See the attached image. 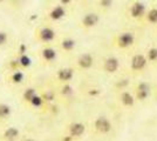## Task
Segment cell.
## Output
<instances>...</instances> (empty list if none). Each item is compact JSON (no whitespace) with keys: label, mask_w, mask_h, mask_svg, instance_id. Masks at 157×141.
<instances>
[{"label":"cell","mask_w":157,"mask_h":141,"mask_svg":"<svg viewBox=\"0 0 157 141\" xmlns=\"http://www.w3.org/2000/svg\"><path fill=\"white\" fill-rule=\"evenodd\" d=\"M143 26L148 27H155L157 25V6L148 7V11L145 13L142 24Z\"/></svg>","instance_id":"cb8c5ba5"},{"label":"cell","mask_w":157,"mask_h":141,"mask_svg":"<svg viewBox=\"0 0 157 141\" xmlns=\"http://www.w3.org/2000/svg\"><path fill=\"white\" fill-rule=\"evenodd\" d=\"M96 64V58L92 52H82L75 55L73 60V66L76 72H88Z\"/></svg>","instance_id":"8fae6325"},{"label":"cell","mask_w":157,"mask_h":141,"mask_svg":"<svg viewBox=\"0 0 157 141\" xmlns=\"http://www.w3.org/2000/svg\"><path fill=\"white\" fill-rule=\"evenodd\" d=\"M38 93H39V89L35 87V86H26V87L21 91V93H20V96H19L20 102L22 105L27 106L28 102L32 100Z\"/></svg>","instance_id":"7402d4cb"},{"label":"cell","mask_w":157,"mask_h":141,"mask_svg":"<svg viewBox=\"0 0 157 141\" xmlns=\"http://www.w3.org/2000/svg\"><path fill=\"white\" fill-rule=\"evenodd\" d=\"M115 100H116L118 107L123 111H127V112L132 111L136 107V105H138L131 88L123 89V91H120L117 93H115Z\"/></svg>","instance_id":"7c38bea8"},{"label":"cell","mask_w":157,"mask_h":141,"mask_svg":"<svg viewBox=\"0 0 157 141\" xmlns=\"http://www.w3.org/2000/svg\"><path fill=\"white\" fill-rule=\"evenodd\" d=\"M75 73L76 69L74 66H62V67L58 68V71H55L54 74V79L58 82V85H62V84H71L74 78H75Z\"/></svg>","instance_id":"2e32d148"},{"label":"cell","mask_w":157,"mask_h":141,"mask_svg":"<svg viewBox=\"0 0 157 141\" xmlns=\"http://www.w3.org/2000/svg\"><path fill=\"white\" fill-rule=\"evenodd\" d=\"M132 79L134 78L127 71L125 72H120L117 75H115V80L113 81V91H114V93H117L120 91L131 88V85L134 82Z\"/></svg>","instance_id":"e0dca14e"},{"label":"cell","mask_w":157,"mask_h":141,"mask_svg":"<svg viewBox=\"0 0 157 141\" xmlns=\"http://www.w3.org/2000/svg\"><path fill=\"white\" fill-rule=\"evenodd\" d=\"M60 141H78V140H75V139L72 138L71 135H68L67 133L63 132V134L60 136Z\"/></svg>","instance_id":"4dcf8cb0"},{"label":"cell","mask_w":157,"mask_h":141,"mask_svg":"<svg viewBox=\"0 0 157 141\" xmlns=\"http://www.w3.org/2000/svg\"><path fill=\"white\" fill-rule=\"evenodd\" d=\"M144 54L149 65L152 67H157V45H149L144 48Z\"/></svg>","instance_id":"d4e9b609"},{"label":"cell","mask_w":157,"mask_h":141,"mask_svg":"<svg viewBox=\"0 0 157 141\" xmlns=\"http://www.w3.org/2000/svg\"><path fill=\"white\" fill-rule=\"evenodd\" d=\"M28 71L25 69H13V71H10L6 73L5 76V81H6L7 85L12 86V87H20V86H24L28 80Z\"/></svg>","instance_id":"5bb4252c"},{"label":"cell","mask_w":157,"mask_h":141,"mask_svg":"<svg viewBox=\"0 0 157 141\" xmlns=\"http://www.w3.org/2000/svg\"><path fill=\"white\" fill-rule=\"evenodd\" d=\"M149 67H150V65L147 60L144 51H136L129 57L128 65H127V72L130 74L134 79H137L140 76H142L143 74H145Z\"/></svg>","instance_id":"3957f363"},{"label":"cell","mask_w":157,"mask_h":141,"mask_svg":"<svg viewBox=\"0 0 157 141\" xmlns=\"http://www.w3.org/2000/svg\"><path fill=\"white\" fill-rule=\"evenodd\" d=\"M61 55L55 45H41L36 52V58L41 66L51 67L56 64V61Z\"/></svg>","instance_id":"5b68a950"},{"label":"cell","mask_w":157,"mask_h":141,"mask_svg":"<svg viewBox=\"0 0 157 141\" xmlns=\"http://www.w3.org/2000/svg\"><path fill=\"white\" fill-rule=\"evenodd\" d=\"M89 131L96 139H109L114 135L115 125L109 116L107 115H96L90 122Z\"/></svg>","instance_id":"6da1fadb"},{"label":"cell","mask_w":157,"mask_h":141,"mask_svg":"<svg viewBox=\"0 0 157 141\" xmlns=\"http://www.w3.org/2000/svg\"><path fill=\"white\" fill-rule=\"evenodd\" d=\"M136 41H137V37L135 31L124 28V29L117 31L111 37L110 46L113 47V49L117 52H128L135 46Z\"/></svg>","instance_id":"7a4b0ae2"},{"label":"cell","mask_w":157,"mask_h":141,"mask_svg":"<svg viewBox=\"0 0 157 141\" xmlns=\"http://www.w3.org/2000/svg\"><path fill=\"white\" fill-rule=\"evenodd\" d=\"M101 72L108 76H115L121 72V60L115 54H107L100 60Z\"/></svg>","instance_id":"30bf717a"},{"label":"cell","mask_w":157,"mask_h":141,"mask_svg":"<svg viewBox=\"0 0 157 141\" xmlns=\"http://www.w3.org/2000/svg\"><path fill=\"white\" fill-rule=\"evenodd\" d=\"M19 141H36V139L33 138V136H25V138L21 136V139Z\"/></svg>","instance_id":"1f68e13d"},{"label":"cell","mask_w":157,"mask_h":141,"mask_svg":"<svg viewBox=\"0 0 157 141\" xmlns=\"http://www.w3.org/2000/svg\"><path fill=\"white\" fill-rule=\"evenodd\" d=\"M102 87L95 84V82H88L83 87L81 88V93L85 96L86 99H89V100H96L98 99L101 95H102Z\"/></svg>","instance_id":"ac0fdd59"},{"label":"cell","mask_w":157,"mask_h":141,"mask_svg":"<svg viewBox=\"0 0 157 141\" xmlns=\"http://www.w3.org/2000/svg\"><path fill=\"white\" fill-rule=\"evenodd\" d=\"M55 46L58 47L60 54H62V55H73L75 53L76 48H78V41L73 35L65 34V35L59 37V39L55 42Z\"/></svg>","instance_id":"4fadbf2b"},{"label":"cell","mask_w":157,"mask_h":141,"mask_svg":"<svg viewBox=\"0 0 157 141\" xmlns=\"http://www.w3.org/2000/svg\"><path fill=\"white\" fill-rule=\"evenodd\" d=\"M26 107L31 108L33 111H39V112H47V108H48V105H47V102L45 101L44 99V96H42V94L41 92L36 94L34 98H33L32 100L28 102V105H27Z\"/></svg>","instance_id":"44dd1931"},{"label":"cell","mask_w":157,"mask_h":141,"mask_svg":"<svg viewBox=\"0 0 157 141\" xmlns=\"http://www.w3.org/2000/svg\"><path fill=\"white\" fill-rule=\"evenodd\" d=\"M14 59L17 61V65H18V68L20 69H25V71H29V68L32 67L33 65V60L31 58V55L28 54V52H25V53H15L13 54Z\"/></svg>","instance_id":"ffe728a7"},{"label":"cell","mask_w":157,"mask_h":141,"mask_svg":"<svg viewBox=\"0 0 157 141\" xmlns=\"http://www.w3.org/2000/svg\"><path fill=\"white\" fill-rule=\"evenodd\" d=\"M148 11V5L142 0H130L125 6V17L130 21L136 24H142L145 13Z\"/></svg>","instance_id":"8992f818"},{"label":"cell","mask_w":157,"mask_h":141,"mask_svg":"<svg viewBox=\"0 0 157 141\" xmlns=\"http://www.w3.org/2000/svg\"><path fill=\"white\" fill-rule=\"evenodd\" d=\"M58 39V32L52 24L45 22L34 29V40L40 45H55Z\"/></svg>","instance_id":"277c9868"},{"label":"cell","mask_w":157,"mask_h":141,"mask_svg":"<svg viewBox=\"0 0 157 141\" xmlns=\"http://www.w3.org/2000/svg\"><path fill=\"white\" fill-rule=\"evenodd\" d=\"M156 68H157V67H156Z\"/></svg>","instance_id":"8d00e7d4"},{"label":"cell","mask_w":157,"mask_h":141,"mask_svg":"<svg viewBox=\"0 0 157 141\" xmlns=\"http://www.w3.org/2000/svg\"><path fill=\"white\" fill-rule=\"evenodd\" d=\"M114 4L115 0H95V10L101 14H105L110 12Z\"/></svg>","instance_id":"484cf974"},{"label":"cell","mask_w":157,"mask_h":141,"mask_svg":"<svg viewBox=\"0 0 157 141\" xmlns=\"http://www.w3.org/2000/svg\"><path fill=\"white\" fill-rule=\"evenodd\" d=\"M12 113H13L12 107L6 102H1L0 101V123L10 120L11 116H12Z\"/></svg>","instance_id":"4316f807"},{"label":"cell","mask_w":157,"mask_h":141,"mask_svg":"<svg viewBox=\"0 0 157 141\" xmlns=\"http://www.w3.org/2000/svg\"><path fill=\"white\" fill-rule=\"evenodd\" d=\"M60 4H62L63 6H66L67 8H69L71 6H73L74 4H75V1L76 0H58Z\"/></svg>","instance_id":"f546056e"},{"label":"cell","mask_w":157,"mask_h":141,"mask_svg":"<svg viewBox=\"0 0 157 141\" xmlns=\"http://www.w3.org/2000/svg\"><path fill=\"white\" fill-rule=\"evenodd\" d=\"M58 95L59 98L63 99V100H72L75 95V89L72 86V84H62V85H58Z\"/></svg>","instance_id":"603a6c76"},{"label":"cell","mask_w":157,"mask_h":141,"mask_svg":"<svg viewBox=\"0 0 157 141\" xmlns=\"http://www.w3.org/2000/svg\"><path fill=\"white\" fill-rule=\"evenodd\" d=\"M20 139H21V132L15 126L5 128L0 133V141H19Z\"/></svg>","instance_id":"d6986e66"},{"label":"cell","mask_w":157,"mask_h":141,"mask_svg":"<svg viewBox=\"0 0 157 141\" xmlns=\"http://www.w3.org/2000/svg\"><path fill=\"white\" fill-rule=\"evenodd\" d=\"M8 42H10V34H8V32L2 29V28H0V49L5 48Z\"/></svg>","instance_id":"f1b7e54d"},{"label":"cell","mask_w":157,"mask_h":141,"mask_svg":"<svg viewBox=\"0 0 157 141\" xmlns=\"http://www.w3.org/2000/svg\"><path fill=\"white\" fill-rule=\"evenodd\" d=\"M131 91L137 100V104H144L152 98L154 85L148 80H135L131 85Z\"/></svg>","instance_id":"52a82bcc"},{"label":"cell","mask_w":157,"mask_h":141,"mask_svg":"<svg viewBox=\"0 0 157 141\" xmlns=\"http://www.w3.org/2000/svg\"><path fill=\"white\" fill-rule=\"evenodd\" d=\"M101 15L102 14L98 12L95 8L86 11L78 20V28L82 32H86V33L94 31L101 22Z\"/></svg>","instance_id":"ba28073f"},{"label":"cell","mask_w":157,"mask_h":141,"mask_svg":"<svg viewBox=\"0 0 157 141\" xmlns=\"http://www.w3.org/2000/svg\"><path fill=\"white\" fill-rule=\"evenodd\" d=\"M152 98L157 101V84L154 86V94H152Z\"/></svg>","instance_id":"d6a6232c"},{"label":"cell","mask_w":157,"mask_h":141,"mask_svg":"<svg viewBox=\"0 0 157 141\" xmlns=\"http://www.w3.org/2000/svg\"><path fill=\"white\" fill-rule=\"evenodd\" d=\"M5 4H7V0H0V6L1 5H5Z\"/></svg>","instance_id":"836d02e7"},{"label":"cell","mask_w":157,"mask_h":141,"mask_svg":"<svg viewBox=\"0 0 157 141\" xmlns=\"http://www.w3.org/2000/svg\"><path fill=\"white\" fill-rule=\"evenodd\" d=\"M152 29H154V32H155V34H156V37H157V25L155 27H152Z\"/></svg>","instance_id":"e575fe53"},{"label":"cell","mask_w":157,"mask_h":141,"mask_svg":"<svg viewBox=\"0 0 157 141\" xmlns=\"http://www.w3.org/2000/svg\"><path fill=\"white\" fill-rule=\"evenodd\" d=\"M88 131V127L85 122L82 121H71L69 123H67V126L65 128V133H67L68 135H71L72 138H74L75 140H80L82 139L86 135Z\"/></svg>","instance_id":"9a60e30c"},{"label":"cell","mask_w":157,"mask_h":141,"mask_svg":"<svg viewBox=\"0 0 157 141\" xmlns=\"http://www.w3.org/2000/svg\"><path fill=\"white\" fill-rule=\"evenodd\" d=\"M68 13V8L60 4L59 1L53 2L46 8L45 11V21L48 24H58L65 19Z\"/></svg>","instance_id":"9c48e42d"},{"label":"cell","mask_w":157,"mask_h":141,"mask_svg":"<svg viewBox=\"0 0 157 141\" xmlns=\"http://www.w3.org/2000/svg\"><path fill=\"white\" fill-rule=\"evenodd\" d=\"M41 94H42V96H44V99H45V101L47 102L48 106L52 105V104H55V102H56V99L59 98L58 92H56V91H51V89L42 91Z\"/></svg>","instance_id":"83f0119b"},{"label":"cell","mask_w":157,"mask_h":141,"mask_svg":"<svg viewBox=\"0 0 157 141\" xmlns=\"http://www.w3.org/2000/svg\"><path fill=\"white\" fill-rule=\"evenodd\" d=\"M0 80H1V74H0Z\"/></svg>","instance_id":"d590c367"}]
</instances>
